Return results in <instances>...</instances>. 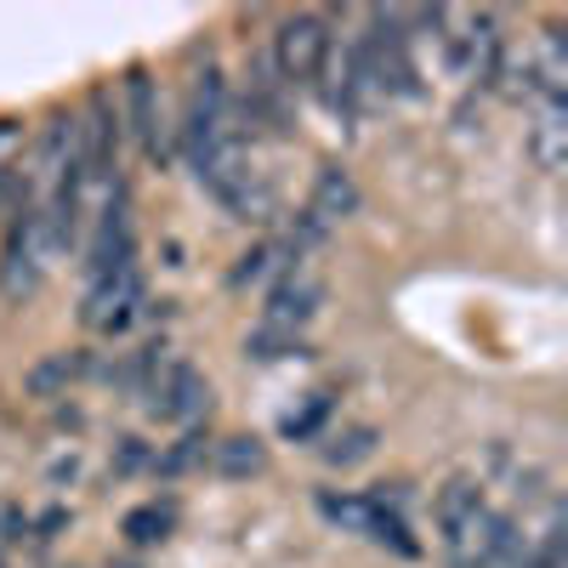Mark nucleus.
<instances>
[{
	"label": "nucleus",
	"mask_w": 568,
	"mask_h": 568,
	"mask_svg": "<svg viewBox=\"0 0 568 568\" xmlns=\"http://www.w3.org/2000/svg\"><path fill=\"white\" fill-rule=\"evenodd\" d=\"M506 540H511V517H500L489 500H478L466 517H455L444 529V557H449V568H500Z\"/></svg>",
	"instance_id": "1"
},
{
	"label": "nucleus",
	"mask_w": 568,
	"mask_h": 568,
	"mask_svg": "<svg viewBox=\"0 0 568 568\" xmlns=\"http://www.w3.org/2000/svg\"><path fill=\"white\" fill-rule=\"evenodd\" d=\"M45 256H52V227H45L40 211H23V222L12 227V240H7V256H0V296L29 302L40 291Z\"/></svg>",
	"instance_id": "2"
},
{
	"label": "nucleus",
	"mask_w": 568,
	"mask_h": 568,
	"mask_svg": "<svg viewBox=\"0 0 568 568\" xmlns=\"http://www.w3.org/2000/svg\"><path fill=\"white\" fill-rule=\"evenodd\" d=\"M324 58H329V29H324V18L296 12V18L278 23V34H273V69L291 80V85H313V80L324 74Z\"/></svg>",
	"instance_id": "3"
},
{
	"label": "nucleus",
	"mask_w": 568,
	"mask_h": 568,
	"mask_svg": "<svg viewBox=\"0 0 568 568\" xmlns=\"http://www.w3.org/2000/svg\"><path fill=\"white\" fill-rule=\"evenodd\" d=\"M136 307H142V273H136V262H120L114 273L91 278V296L80 307V324L114 336V329H125L136 318Z\"/></svg>",
	"instance_id": "4"
},
{
	"label": "nucleus",
	"mask_w": 568,
	"mask_h": 568,
	"mask_svg": "<svg viewBox=\"0 0 568 568\" xmlns=\"http://www.w3.org/2000/svg\"><path fill=\"white\" fill-rule=\"evenodd\" d=\"M449 45V63L460 80H489L495 63H500V34H495V18L489 12H466L455 34H444Z\"/></svg>",
	"instance_id": "5"
},
{
	"label": "nucleus",
	"mask_w": 568,
	"mask_h": 568,
	"mask_svg": "<svg viewBox=\"0 0 568 568\" xmlns=\"http://www.w3.org/2000/svg\"><path fill=\"white\" fill-rule=\"evenodd\" d=\"M318 278L313 273H284L278 284H273V296H267V318L262 324H278V329H302L313 313H318Z\"/></svg>",
	"instance_id": "6"
},
{
	"label": "nucleus",
	"mask_w": 568,
	"mask_h": 568,
	"mask_svg": "<svg viewBox=\"0 0 568 568\" xmlns=\"http://www.w3.org/2000/svg\"><path fill=\"white\" fill-rule=\"evenodd\" d=\"M149 409H154V415H171V420H205V415H211V382H205L200 369L176 364Z\"/></svg>",
	"instance_id": "7"
},
{
	"label": "nucleus",
	"mask_w": 568,
	"mask_h": 568,
	"mask_svg": "<svg viewBox=\"0 0 568 568\" xmlns=\"http://www.w3.org/2000/svg\"><path fill=\"white\" fill-rule=\"evenodd\" d=\"M358 211V187H353V176L347 171H336V165H324L318 171V182H313V200H307V222L318 227V233H329L336 222H347Z\"/></svg>",
	"instance_id": "8"
},
{
	"label": "nucleus",
	"mask_w": 568,
	"mask_h": 568,
	"mask_svg": "<svg viewBox=\"0 0 568 568\" xmlns=\"http://www.w3.org/2000/svg\"><path fill=\"white\" fill-rule=\"evenodd\" d=\"M125 109H131L136 142L160 160V154H165V136H160V109H154V80H149V69H131V74H125Z\"/></svg>",
	"instance_id": "9"
},
{
	"label": "nucleus",
	"mask_w": 568,
	"mask_h": 568,
	"mask_svg": "<svg viewBox=\"0 0 568 568\" xmlns=\"http://www.w3.org/2000/svg\"><path fill=\"white\" fill-rule=\"evenodd\" d=\"M91 364H85V353H52V358H40L29 375H23V387L34 393V398H58V393H69L80 375H85Z\"/></svg>",
	"instance_id": "10"
},
{
	"label": "nucleus",
	"mask_w": 568,
	"mask_h": 568,
	"mask_svg": "<svg viewBox=\"0 0 568 568\" xmlns=\"http://www.w3.org/2000/svg\"><path fill=\"white\" fill-rule=\"evenodd\" d=\"M211 466L222 478H256V471H267V444L262 438H222V444H211Z\"/></svg>",
	"instance_id": "11"
},
{
	"label": "nucleus",
	"mask_w": 568,
	"mask_h": 568,
	"mask_svg": "<svg viewBox=\"0 0 568 568\" xmlns=\"http://www.w3.org/2000/svg\"><path fill=\"white\" fill-rule=\"evenodd\" d=\"M529 149H535V160H540L546 171H562V154H568V114H562V103H546V109H540Z\"/></svg>",
	"instance_id": "12"
},
{
	"label": "nucleus",
	"mask_w": 568,
	"mask_h": 568,
	"mask_svg": "<svg viewBox=\"0 0 568 568\" xmlns=\"http://www.w3.org/2000/svg\"><path fill=\"white\" fill-rule=\"evenodd\" d=\"M171 524H176V506H171V500H149V506H136V511L125 517V535H131L136 546H154V540L171 535Z\"/></svg>",
	"instance_id": "13"
},
{
	"label": "nucleus",
	"mask_w": 568,
	"mask_h": 568,
	"mask_svg": "<svg viewBox=\"0 0 568 568\" xmlns=\"http://www.w3.org/2000/svg\"><path fill=\"white\" fill-rule=\"evenodd\" d=\"M245 347H251L256 358H291V353H302V329H278V324H256Z\"/></svg>",
	"instance_id": "14"
},
{
	"label": "nucleus",
	"mask_w": 568,
	"mask_h": 568,
	"mask_svg": "<svg viewBox=\"0 0 568 568\" xmlns=\"http://www.w3.org/2000/svg\"><path fill=\"white\" fill-rule=\"evenodd\" d=\"M369 455H375V433H369V426H347V433L324 449L329 466H358V460H369Z\"/></svg>",
	"instance_id": "15"
},
{
	"label": "nucleus",
	"mask_w": 568,
	"mask_h": 568,
	"mask_svg": "<svg viewBox=\"0 0 568 568\" xmlns=\"http://www.w3.org/2000/svg\"><path fill=\"white\" fill-rule=\"evenodd\" d=\"M205 460H211V438H205V433H187L176 449L160 455V471H171V478H176V471H194V466H205Z\"/></svg>",
	"instance_id": "16"
},
{
	"label": "nucleus",
	"mask_w": 568,
	"mask_h": 568,
	"mask_svg": "<svg viewBox=\"0 0 568 568\" xmlns=\"http://www.w3.org/2000/svg\"><path fill=\"white\" fill-rule=\"evenodd\" d=\"M329 415V393H313L302 409H291V415H284V433H291V438H313V426Z\"/></svg>",
	"instance_id": "17"
},
{
	"label": "nucleus",
	"mask_w": 568,
	"mask_h": 568,
	"mask_svg": "<svg viewBox=\"0 0 568 568\" xmlns=\"http://www.w3.org/2000/svg\"><path fill=\"white\" fill-rule=\"evenodd\" d=\"M324 517H336V524L369 535V500H336V495H329V500H324Z\"/></svg>",
	"instance_id": "18"
}]
</instances>
